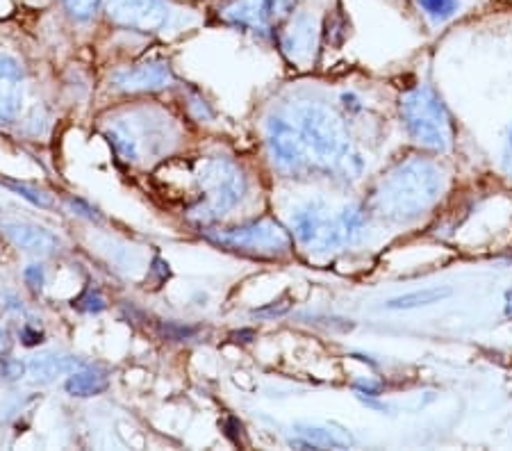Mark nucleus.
<instances>
[{"mask_svg": "<svg viewBox=\"0 0 512 451\" xmlns=\"http://www.w3.org/2000/svg\"><path fill=\"white\" fill-rule=\"evenodd\" d=\"M503 171H506L508 176H512V128H510V135H508V142L503 146Z\"/></svg>", "mask_w": 512, "mask_h": 451, "instance_id": "nucleus-20", "label": "nucleus"}, {"mask_svg": "<svg viewBox=\"0 0 512 451\" xmlns=\"http://www.w3.org/2000/svg\"><path fill=\"white\" fill-rule=\"evenodd\" d=\"M217 240L221 244L233 246V249L253 251L258 256H280L292 246V237L283 226L271 219L251 221V224L233 228V231L221 233Z\"/></svg>", "mask_w": 512, "mask_h": 451, "instance_id": "nucleus-7", "label": "nucleus"}, {"mask_svg": "<svg viewBox=\"0 0 512 451\" xmlns=\"http://www.w3.org/2000/svg\"><path fill=\"white\" fill-rule=\"evenodd\" d=\"M294 0H228L221 7L224 21L239 28L267 30L292 14Z\"/></svg>", "mask_w": 512, "mask_h": 451, "instance_id": "nucleus-8", "label": "nucleus"}, {"mask_svg": "<svg viewBox=\"0 0 512 451\" xmlns=\"http://www.w3.org/2000/svg\"><path fill=\"white\" fill-rule=\"evenodd\" d=\"M171 137L169 119L153 112H135L128 119L114 121L110 130V142L128 162H142L167 149Z\"/></svg>", "mask_w": 512, "mask_h": 451, "instance_id": "nucleus-6", "label": "nucleus"}, {"mask_svg": "<svg viewBox=\"0 0 512 451\" xmlns=\"http://www.w3.org/2000/svg\"><path fill=\"white\" fill-rule=\"evenodd\" d=\"M26 278H28V281L35 283V287H41V283H44V272H41L37 265H32L26 272Z\"/></svg>", "mask_w": 512, "mask_h": 451, "instance_id": "nucleus-21", "label": "nucleus"}, {"mask_svg": "<svg viewBox=\"0 0 512 451\" xmlns=\"http://www.w3.org/2000/svg\"><path fill=\"white\" fill-rule=\"evenodd\" d=\"M107 14L119 26L135 30H160L171 16L167 0H107Z\"/></svg>", "mask_w": 512, "mask_h": 451, "instance_id": "nucleus-10", "label": "nucleus"}, {"mask_svg": "<svg viewBox=\"0 0 512 451\" xmlns=\"http://www.w3.org/2000/svg\"><path fill=\"white\" fill-rule=\"evenodd\" d=\"M107 388V379L98 369H80V372H71L69 381H66V390L73 397H94L101 395Z\"/></svg>", "mask_w": 512, "mask_h": 451, "instance_id": "nucleus-15", "label": "nucleus"}, {"mask_svg": "<svg viewBox=\"0 0 512 451\" xmlns=\"http://www.w3.org/2000/svg\"><path fill=\"white\" fill-rule=\"evenodd\" d=\"M269 146L278 167H283L289 174H303V171L312 169L308 151H305L303 139L292 119L276 117L269 121Z\"/></svg>", "mask_w": 512, "mask_h": 451, "instance_id": "nucleus-9", "label": "nucleus"}, {"mask_svg": "<svg viewBox=\"0 0 512 451\" xmlns=\"http://www.w3.org/2000/svg\"><path fill=\"white\" fill-rule=\"evenodd\" d=\"M289 119L299 130L312 169L349 171L353 162H360L351 151L349 128L333 108L308 101L296 105Z\"/></svg>", "mask_w": 512, "mask_h": 451, "instance_id": "nucleus-2", "label": "nucleus"}, {"mask_svg": "<svg viewBox=\"0 0 512 451\" xmlns=\"http://www.w3.org/2000/svg\"><path fill=\"white\" fill-rule=\"evenodd\" d=\"M317 46V21L312 14H296L287 28L280 32V48L292 62L305 64L312 60Z\"/></svg>", "mask_w": 512, "mask_h": 451, "instance_id": "nucleus-11", "label": "nucleus"}, {"mask_svg": "<svg viewBox=\"0 0 512 451\" xmlns=\"http://www.w3.org/2000/svg\"><path fill=\"white\" fill-rule=\"evenodd\" d=\"M401 117L408 135L431 151H449L453 144V121L442 98L431 87H417L403 96Z\"/></svg>", "mask_w": 512, "mask_h": 451, "instance_id": "nucleus-5", "label": "nucleus"}, {"mask_svg": "<svg viewBox=\"0 0 512 451\" xmlns=\"http://www.w3.org/2000/svg\"><path fill=\"white\" fill-rule=\"evenodd\" d=\"M12 240L21 246V249L32 251V253H53L57 249V237L53 233L44 231V228H35V226H23V224H10L7 226Z\"/></svg>", "mask_w": 512, "mask_h": 451, "instance_id": "nucleus-13", "label": "nucleus"}, {"mask_svg": "<svg viewBox=\"0 0 512 451\" xmlns=\"http://www.w3.org/2000/svg\"><path fill=\"white\" fill-rule=\"evenodd\" d=\"M66 10H69L76 19H92L96 14L98 5H101V0H64Z\"/></svg>", "mask_w": 512, "mask_h": 451, "instance_id": "nucleus-18", "label": "nucleus"}, {"mask_svg": "<svg viewBox=\"0 0 512 451\" xmlns=\"http://www.w3.org/2000/svg\"><path fill=\"white\" fill-rule=\"evenodd\" d=\"M16 78H19V67H16V62L0 55V82H14Z\"/></svg>", "mask_w": 512, "mask_h": 451, "instance_id": "nucleus-19", "label": "nucleus"}, {"mask_svg": "<svg viewBox=\"0 0 512 451\" xmlns=\"http://www.w3.org/2000/svg\"><path fill=\"white\" fill-rule=\"evenodd\" d=\"M294 235L303 246L315 251H333L353 242L365 228V215L355 205L333 210L324 201H312L294 212Z\"/></svg>", "mask_w": 512, "mask_h": 451, "instance_id": "nucleus-3", "label": "nucleus"}, {"mask_svg": "<svg viewBox=\"0 0 512 451\" xmlns=\"http://www.w3.org/2000/svg\"><path fill=\"white\" fill-rule=\"evenodd\" d=\"M171 80V69L162 62L139 64V67L123 71L114 78V82L126 92H155V89L169 87Z\"/></svg>", "mask_w": 512, "mask_h": 451, "instance_id": "nucleus-12", "label": "nucleus"}, {"mask_svg": "<svg viewBox=\"0 0 512 451\" xmlns=\"http://www.w3.org/2000/svg\"><path fill=\"white\" fill-rule=\"evenodd\" d=\"M196 196L189 215L196 219H217L233 210L246 192V180L233 162L224 158L201 160L194 169Z\"/></svg>", "mask_w": 512, "mask_h": 451, "instance_id": "nucleus-4", "label": "nucleus"}, {"mask_svg": "<svg viewBox=\"0 0 512 451\" xmlns=\"http://www.w3.org/2000/svg\"><path fill=\"white\" fill-rule=\"evenodd\" d=\"M444 190V174L435 162L410 158L399 162L378 183L374 210L392 221L417 219L433 208Z\"/></svg>", "mask_w": 512, "mask_h": 451, "instance_id": "nucleus-1", "label": "nucleus"}, {"mask_svg": "<svg viewBox=\"0 0 512 451\" xmlns=\"http://www.w3.org/2000/svg\"><path fill=\"white\" fill-rule=\"evenodd\" d=\"M30 372L39 381H53L57 376L76 372V358L57 356V354L39 356L30 363Z\"/></svg>", "mask_w": 512, "mask_h": 451, "instance_id": "nucleus-14", "label": "nucleus"}, {"mask_svg": "<svg viewBox=\"0 0 512 451\" xmlns=\"http://www.w3.org/2000/svg\"><path fill=\"white\" fill-rule=\"evenodd\" d=\"M451 290L447 287H426V290H417L410 294H403L399 299H392L387 303L390 310H412V308H424V306H433V303H440L442 299H447Z\"/></svg>", "mask_w": 512, "mask_h": 451, "instance_id": "nucleus-16", "label": "nucleus"}, {"mask_svg": "<svg viewBox=\"0 0 512 451\" xmlns=\"http://www.w3.org/2000/svg\"><path fill=\"white\" fill-rule=\"evenodd\" d=\"M419 7L435 23L449 21L458 12V0H419Z\"/></svg>", "mask_w": 512, "mask_h": 451, "instance_id": "nucleus-17", "label": "nucleus"}]
</instances>
